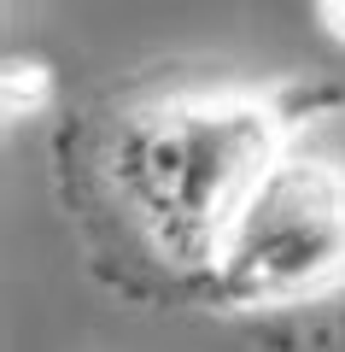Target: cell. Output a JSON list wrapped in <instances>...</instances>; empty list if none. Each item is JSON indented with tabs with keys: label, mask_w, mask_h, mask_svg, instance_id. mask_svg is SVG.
I'll return each instance as SVG.
<instances>
[{
	"label": "cell",
	"mask_w": 345,
	"mask_h": 352,
	"mask_svg": "<svg viewBox=\"0 0 345 352\" xmlns=\"http://www.w3.org/2000/svg\"><path fill=\"white\" fill-rule=\"evenodd\" d=\"M217 311H305L345 294V153H281L205 270Z\"/></svg>",
	"instance_id": "7a4b0ae2"
},
{
	"label": "cell",
	"mask_w": 345,
	"mask_h": 352,
	"mask_svg": "<svg viewBox=\"0 0 345 352\" xmlns=\"http://www.w3.org/2000/svg\"><path fill=\"white\" fill-rule=\"evenodd\" d=\"M305 141L287 88L211 82L129 100L99 135V182L176 276H205L258 182Z\"/></svg>",
	"instance_id": "6da1fadb"
},
{
	"label": "cell",
	"mask_w": 345,
	"mask_h": 352,
	"mask_svg": "<svg viewBox=\"0 0 345 352\" xmlns=\"http://www.w3.org/2000/svg\"><path fill=\"white\" fill-rule=\"evenodd\" d=\"M53 94H59V82H53V65L47 59L6 53V65H0V118H6V129L47 118L53 112Z\"/></svg>",
	"instance_id": "3957f363"
},
{
	"label": "cell",
	"mask_w": 345,
	"mask_h": 352,
	"mask_svg": "<svg viewBox=\"0 0 345 352\" xmlns=\"http://www.w3.org/2000/svg\"><path fill=\"white\" fill-rule=\"evenodd\" d=\"M310 12H316V30L333 41V47H345V0H310Z\"/></svg>",
	"instance_id": "277c9868"
}]
</instances>
